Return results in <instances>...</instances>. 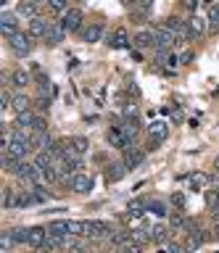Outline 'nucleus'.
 I'll use <instances>...</instances> for the list:
<instances>
[{"mask_svg":"<svg viewBox=\"0 0 219 253\" xmlns=\"http://www.w3.org/2000/svg\"><path fill=\"white\" fill-rule=\"evenodd\" d=\"M153 32V50H172L175 45H179L177 35L172 29H167L164 24H156V27H151Z\"/></svg>","mask_w":219,"mask_h":253,"instance_id":"1","label":"nucleus"},{"mask_svg":"<svg viewBox=\"0 0 219 253\" xmlns=\"http://www.w3.org/2000/svg\"><path fill=\"white\" fill-rule=\"evenodd\" d=\"M8 47L16 55H29V53H32V47H35V37L29 35V32H21L19 29L16 35L8 37Z\"/></svg>","mask_w":219,"mask_h":253,"instance_id":"3","label":"nucleus"},{"mask_svg":"<svg viewBox=\"0 0 219 253\" xmlns=\"http://www.w3.org/2000/svg\"><path fill=\"white\" fill-rule=\"evenodd\" d=\"M13 245H16V240H13V235H11V229H5V232H0V251H11Z\"/></svg>","mask_w":219,"mask_h":253,"instance_id":"38","label":"nucleus"},{"mask_svg":"<svg viewBox=\"0 0 219 253\" xmlns=\"http://www.w3.org/2000/svg\"><path fill=\"white\" fill-rule=\"evenodd\" d=\"M11 108H13V114H24V111H32V108H35V100L27 98L24 92H16V95H13Z\"/></svg>","mask_w":219,"mask_h":253,"instance_id":"20","label":"nucleus"},{"mask_svg":"<svg viewBox=\"0 0 219 253\" xmlns=\"http://www.w3.org/2000/svg\"><path fill=\"white\" fill-rule=\"evenodd\" d=\"M29 190H32V195H35L37 203H48V201H50V193H48L43 185H29Z\"/></svg>","mask_w":219,"mask_h":253,"instance_id":"35","label":"nucleus"},{"mask_svg":"<svg viewBox=\"0 0 219 253\" xmlns=\"http://www.w3.org/2000/svg\"><path fill=\"white\" fill-rule=\"evenodd\" d=\"M148 137L164 142V140L169 137V124H167V122H153L151 126H148Z\"/></svg>","mask_w":219,"mask_h":253,"instance_id":"23","label":"nucleus"},{"mask_svg":"<svg viewBox=\"0 0 219 253\" xmlns=\"http://www.w3.org/2000/svg\"><path fill=\"white\" fill-rule=\"evenodd\" d=\"M172 206H175V209H185V193H172Z\"/></svg>","mask_w":219,"mask_h":253,"instance_id":"45","label":"nucleus"},{"mask_svg":"<svg viewBox=\"0 0 219 253\" xmlns=\"http://www.w3.org/2000/svg\"><path fill=\"white\" fill-rule=\"evenodd\" d=\"M48 232H53V235H61V237L72 235V229H69V219H53L50 224H48Z\"/></svg>","mask_w":219,"mask_h":253,"instance_id":"28","label":"nucleus"},{"mask_svg":"<svg viewBox=\"0 0 219 253\" xmlns=\"http://www.w3.org/2000/svg\"><path fill=\"white\" fill-rule=\"evenodd\" d=\"M35 84H37V95H48V98H56V84L50 82L48 77L43 74H35Z\"/></svg>","mask_w":219,"mask_h":253,"instance_id":"16","label":"nucleus"},{"mask_svg":"<svg viewBox=\"0 0 219 253\" xmlns=\"http://www.w3.org/2000/svg\"><path fill=\"white\" fill-rule=\"evenodd\" d=\"M122 119H137V106L132 100H127L122 106Z\"/></svg>","mask_w":219,"mask_h":253,"instance_id":"42","label":"nucleus"},{"mask_svg":"<svg viewBox=\"0 0 219 253\" xmlns=\"http://www.w3.org/2000/svg\"><path fill=\"white\" fill-rule=\"evenodd\" d=\"M82 19H85V13L80 11V8H69V11L61 16V27L66 29V35L69 32H80L82 29Z\"/></svg>","mask_w":219,"mask_h":253,"instance_id":"4","label":"nucleus"},{"mask_svg":"<svg viewBox=\"0 0 219 253\" xmlns=\"http://www.w3.org/2000/svg\"><path fill=\"white\" fill-rule=\"evenodd\" d=\"M11 103H13V92L8 90V87H3V95H0V108H11Z\"/></svg>","mask_w":219,"mask_h":253,"instance_id":"43","label":"nucleus"},{"mask_svg":"<svg viewBox=\"0 0 219 253\" xmlns=\"http://www.w3.org/2000/svg\"><path fill=\"white\" fill-rule=\"evenodd\" d=\"M8 77H11V84L16 87V90H24V87L32 84V79H35V74H32V71H27V69H13Z\"/></svg>","mask_w":219,"mask_h":253,"instance_id":"12","label":"nucleus"},{"mask_svg":"<svg viewBox=\"0 0 219 253\" xmlns=\"http://www.w3.org/2000/svg\"><path fill=\"white\" fill-rule=\"evenodd\" d=\"M35 119H37L35 108H32V111H24V114H16V126H29V129H32Z\"/></svg>","mask_w":219,"mask_h":253,"instance_id":"33","label":"nucleus"},{"mask_svg":"<svg viewBox=\"0 0 219 253\" xmlns=\"http://www.w3.org/2000/svg\"><path fill=\"white\" fill-rule=\"evenodd\" d=\"M182 5L187 11H195V8H198V0H182Z\"/></svg>","mask_w":219,"mask_h":253,"instance_id":"48","label":"nucleus"},{"mask_svg":"<svg viewBox=\"0 0 219 253\" xmlns=\"http://www.w3.org/2000/svg\"><path fill=\"white\" fill-rule=\"evenodd\" d=\"M132 240L140 243V245L151 243V229H132Z\"/></svg>","mask_w":219,"mask_h":253,"instance_id":"41","label":"nucleus"},{"mask_svg":"<svg viewBox=\"0 0 219 253\" xmlns=\"http://www.w3.org/2000/svg\"><path fill=\"white\" fill-rule=\"evenodd\" d=\"M69 142H72L74 150H77V153H82V156L90 150V140H88V137H82V134H74V137H69Z\"/></svg>","mask_w":219,"mask_h":253,"instance_id":"32","label":"nucleus"},{"mask_svg":"<svg viewBox=\"0 0 219 253\" xmlns=\"http://www.w3.org/2000/svg\"><path fill=\"white\" fill-rule=\"evenodd\" d=\"M48 8L53 13H58V16H64L69 11V0H48Z\"/></svg>","mask_w":219,"mask_h":253,"instance_id":"40","label":"nucleus"},{"mask_svg":"<svg viewBox=\"0 0 219 253\" xmlns=\"http://www.w3.org/2000/svg\"><path fill=\"white\" fill-rule=\"evenodd\" d=\"M187 29H190V35H193V40H195V37H201V35H206V32H209V21L193 13L190 19H187Z\"/></svg>","mask_w":219,"mask_h":253,"instance_id":"19","label":"nucleus"},{"mask_svg":"<svg viewBox=\"0 0 219 253\" xmlns=\"http://www.w3.org/2000/svg\"><path fill=\"white\" fill-rule=\"evenodd\" d=\"M209 32H211V35H217V32H219V3H211L209 5Z\"/></svg>","mask_w":219,"mask_h":253,"instance_id":"30","label":"nucleus"},{"mask_svg":"<svg viewBox=\"0 0 219 253\" xmlns=\"http://www.w3.org/2000/svg\"><path fill=\"white\" fill-rule=\"evenodd\" d=\"M127 164H124V161H111V164H108L106 166V182H108V185H114V182H122L124 177H127Z\"/></svg>","mask_w":219,"mask_h":253,"instance_id":"9","label":"nucleus"},{"mask_svg":"<svg viewBox=\"0 0 219 253\" xmlns=\"http://www.w3.org/2000/svg\"><path fill=\"white\" fill-rule=\"evenodd\" d=\"M206 185H211V174H203V171H195L187 177V187L193 190V193H201V190H206Z\"/></svg>","mask_w":219,"mask_h":253,"instance_id":"15","label":"nucleus"},{"mask_svg":"<svg viewBox=\"0 0 219 253\" xmlns=\"http://www.w3.org/2000/svg\"><path fill=\"white\" fill-rule=\"evenodd\" d=\"M214 169L219 171V156H217V161H214Z\"/></svg>","mask_w":219,"mask_h":253,"instance_id":"50","label":"nucleus"},{"mask_svg":"<svg viewBox=\"0 0 219 253\" xmlns=\"http://www.w3.org/2000/svg\"><path fill=\"white\" fill-rule=\"evenodd\" d=\"M193 61V50H185V53H179V63H190Z\"/></svg>","mask_w":219,"mask_h":253,"instance_id":"47","label":"nucleus"},{"mask_svg":"<svg viewBox=\"0 0 219 253\" xmlns=\"http://www.w3.org/2000/svg\"><path fill=\"white\" fill-rule=\"evenodd\" d=\"M19 19H37L40 16V8H37V0H21L16 5Z\"/></svg>","mask_w":219,"mask_h":253,"instance_id":"14","label":"nucleus"},{"mask_svg":"<svg viewBox=\"0 0 219 253\" xmlns=\"http://www.w3.org/2000/svg\"><path fill=\"white\" fill-rule=\"evenodd\" d=\"M108 45H111L114 50H127V47H132V40H130V35H127V29H124V27L114 29V35H111V40H108Z\"/></svg>","mask_w":219,"mask_h":253,"instance_id":"10","label":"nucleus"},{"mask_svg":"<svg viewBox=\"0 0 219 253\" xmlns=\"http://www.w3.org/2000/svg\"><path fill=\"white\" fill-rule=\"evenodd\" d=\"M48 27H50V21H45L43 16H37V19H29L27 32H29V35H32L35 40H43V37H45V32H48Z\"/></svg>","mask_w":219,"mask_h":253,"instance_id":"18","label":"nucleus"},{"mask_svg":"<svg viewBox=\"0 0 219 253\" xmlns=\"http://www.w3.org/2000/svg\"><path fill=\"white\" fill-rule=\"evenodd\" d=\"M88 243H85V235H69L66 237V251H85Z\"/></svg>","mask_w":219,"mask_h":253,"instance_id":"31","label":"nucleus"},{"mask_svg":"<svg viewBox=\"0 0 219 253\" xmlns=\"http://www.w3.org/2000/svg\"><path fill=\"white\" fill-rule=\"evenodd\" d=\"M206 209L214 219H219V190H206Z\"/></svg>","mask_w":219,"mask_h":253,"instance_id":"29","label":"nucleus"},{"mask_svg":"<svg viewBox=\"0 0 219 253\" xmlns=\"http://www.w3.org/2000/svg\"><path fill=\"white\" fill-rule=\"evenodd\" d=\"M148 211L156 213V216H167L169 209H167V203L164 201H148Z\"/></svg>","mask_w":219,"mask_h":253,"instance_id":"37","label":"nucleus"},{"mask_svg":"<svg viewBox=\"0 0 219 253\" xmlns=\"http://www.w3.org/2000/svg\"><path fill=\"white\" fill-rule=\"evenodd\" d=\"M64 37H66V29L61 27V21H50V27H48V32H45L43 42L48 47H58L61 42H64Z\"/></svg>","mask_w":219,"mask_h":253,"instance_id":"6","label":"nucleus"},{"mask_svg":"<svg viewBox=\"0 0 219 253\" xmlns=\"http://www.w3.org/2000/svg\"><path fill=\"white\" fill-rule=\"evenodd\" d=\"M132 47H137V50H148V47H153V32L151 29L137 32L135 40H132Z\"/></svg>","mask_w":219,"mask_h":253,"instance_id":"22","label":"nucleus"},{"mask_svg":"<svg viewBox=\"0 0 219 253\" xmlns=\"http://www.w3.org/2000/svg\"><path fill=\"white\" fill-rule=\"evenodd\" d=\"M169 229L172 227H167V224H156V227H151V243L153 245H164V243H167L169 240Z\"/></svg>","mask_w":219,"mask_h":253,"instance_id":"24","label":"nucleus"},{"mask_svg":"<svg viewBox=\"0 0 219 253\" xmlns=\"http://www.w3.org/2000/svg\"><path fill=\"white\" fill-rule=\"evenodd\" d=\"M16 198H19V190L3 187V206L5 209H13V206H16Z\"/></svg>","mask_w":219,"mask_h":253,"instance_id":"34","label":"nucleus"},{"mask_svg":"<svg viewBox=\"0 0 219 253\" xmlns=\"http://www.w3.org/2000/svg\"><path fill=\"white\" fill-rule=\"evenodd\" d=\"M69 237V235H66ZM66 237H61V235H48V240L43 243V248L40 251H61V248H66Z\"/></svg>","mask_w":219,"mask_h":253,"instance_id":"26","label":"nucleus"},{"mask_svg":"<svg viewBox=\"0 0 219 253\" xmlns=\"http://www.w3.org/2000/svg\"><path fill=\"white\" fill-rule=\"evenodd\" d=\"M45 3H48V0H45Z\"/></svg>","mask_w":219,"mask_h":253,"instance_id":"52","label":"nucleus"},{"mask_svg":"<svg viewBox=\"0 0 219 253\" xmlns=\"http://www.w3.org/2000/svg\"><path fill=\"white\" fill-rule=\"evenodd\" d=\"M11 235H13V240H16V245H27L29 243V229L27 227H13Z\"/></svg>","mask_w":219,"mask_h":253,"instance_id":"36","label":"nucleus"},{"mask_svg":"<svg viewBox=\"0 0 219 253\" xmlns=\"http://www.w3.org/2000/svg\"><path fill=\"white\" fill-rule=\"evenodd\" d=\"M32 150H50L56 145V140H53L50 132H32Z\"/></svg>","mask_w":219,"mask_h":253,"instance_id":"13","label":"nucleus"},{"mask_svg":"<svg viewBox=\"0 0 219 253\" xmlns=\"http://www.w3.org/2000/svg\"><path fill=\"white\" fill-rule=\"evenodd\" d=\"M48 227H32V229H29V248H37V251H40L43 248V243L45 240H48Z\"/></svg>","mask_w":219,"mask_h":253,"instance_id":"17","label":"nucleus"},{"mask_svg":"<svg viewBox=\"0 0 219 253\" xmlns=\"http://www.w3.org/2000/svg\"><path fill=\"white\" fill-rule=\"evenodd\" d=\"M151 8H153V0H135V3H132V13H135L137 21H143L145 16L151 13Z\"/></svg>","mask_w":219,"mask_h":253,"instance_id":"25","label":"nucleus"},{"mask_svg":"<svg viewBox=\"0 0 219 253\" xmlns=\"http://www.w3.org/2000/svg\"><path fill=\"white\" fill-rule=\"evenodd\" d=\"M203 3H209V5H211V3H214V0H203Z\"/></svg>","mask_w":219,"mask_h":253,"instance_id":"51","label":"nucleus"},{"mask_svg":"<svg viewBox=\"0 0 219 253\" xmlns=\"http://www.w3.org/2000/svg\"><path fill=\"white\" fill-rule=\"evenodd\" d=\"M32 132H48V122H45V116H37V119H35Z\"/></svg>","mask_w":219,"mask_h":253,"instance_id":"46","label":"nucleus"},{"mask_svg":"<svg viewBox=\"0 0 219 253\" xmlns=\"http://www.w3.org/2000/svg\"><path fill=\"white\" fill-rule=\"evenodd\" d=\"M187 221H190V219L185 216V209H177V211L169 213V227H172V229H185Z\"/></svg>","mask_w":219,"mask_h":253,"instance_id":"27","label":"nucleus"},{"mask_svg":"<svg viewBox=\"0 0 219 253\" xmlns=\"http://www.w3.org/2000/svg\"><path fill=\"white\" fill-rule=\"evenodd\" d=\"M114 232L116 229L108 221H100V219L85 221V237H90V240H111Z\"/></svg>","mask_w":219,"mask_h":253,"instance_id":"2","label":"nucleus"},{"mask_svg":"<svg viewBox=\"0 0 219 253\" xmlns=\"http://www.w3.org/2000/svg\"><path fill=\"white\" fill-rule=\"evenodd\" d=\"M161 248L167 251V253H179V251H185V245H179V243H175V240H167Z\"/></svg>","mask_w":219,"mask_h":253,"instance_id":"44","label":"nucleus"},{"mask_svg":"<svg viewBox=\"0 0 219 253\" xmlns=\"http://www.w3.org/2000/svg\"><path fill=\"white\" fill-rule=\"evenodd\" d=\"M50 103H53V98H48V95H37V98H35V108L40 111V114H48Z\"/></svg>","mask_w":219,"mask_h":253,"instance_id":"39","label":"nucleus"},{"mask_svg":"<svg viewBox=\"0 0 219 253\" xmlns=\"http://www.w3.org/2000/svg\"><path fill=\"white\" fill-rule=\"evenodd\" d=\"M214 237L219 240V221H217V227H214Z\"/></svg>","mask_w":219,"mask_h":253,"instance_id":"49","label":"nucleus"},{"mask_svg":"<svg viewBox=\"0 0 219 253\" xmlns=\"http://www.w3.org/2000/svg\"><path fill=\"white\" fill-rule=\"evenodd\" d=\"M69 190H72V193H77V195H88L90 190H92V177H90V174H85V171H74Z\"/></svg>","mask_w":219,"mask_h":253,"instance_id":"7","label":"nucleus"},{"mask_svg":"<svg viewBox=\"0 0 219 253\" xmlns=\"http://www.w3.org/2000/svg\"><path fill=\"white\" fill-rule=\"evenodd\" d=\"M122 161L127 164V169H130V171H132V169H137V166L145 161V150H143V148H137V145H135V148H130V150H124V158H122Z\"/></svg>","mask_w":219,"mask_h":253,"instance_id":"11","label":"nucleus"},{"mask_svg":"<svg viewBox=\"0 0 219 253\" xmlns=\"http://www.w3.org/2000/svg\"><path fill=\"white\" fill-rule=\"evenodd\" d=\"M19 32V13H11V11H3L0 13V35L8 40L11 35Z\"/></svg>","mask_w":219,"mask_h":253,"instance_id":"5","label":"nucleus"},{"mask_svg":"<svg viewBox=\"0 0 219 253\" xmlns=\"http://www.w3.org/2000/svg\"><path fill=\"white\" fill-rule=\"evenodd\" d=\"M103 32H106V27L100 21H92L90 27H82L80 29V35H82V40L88 45H95V42H100V40H103Z\"/></svg>","mask_w":219,"mask_h":253,"instance_id":"8","label":"nucleus"},{"mask_svg":"<svg viewBox=\"0 0 219 253\" xmlns=\"http://www.w3.org/2000/svg\"><path fill=\"white\" fill-rule=\"evenodd\" d=\"M145 211H148V201H143V198H135V201L127 203V219H140Z\"/></svg>","mask_w":219,"mask_h":253,"instance_id":"21","label":"nucleus"}]
</instances>
